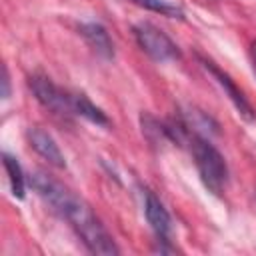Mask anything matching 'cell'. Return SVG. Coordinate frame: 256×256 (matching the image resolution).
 Instances as JSON below:
<instances>
[{
    "instance_id": "277c9868",
    "label": "cell",
    "mask_w": 256,
    "mask_h": 256,
    "mask_svg": "<svg viewBox=\"0 0 256 256\" xmlns=\"http://www.w3.org/2000/svg\"><path fill=\"white\" fill-rule=\"evenodd\" d=\"M30 90L32 94L36 96V100L52 110L54 114H62V116H70L74 114L72 110V92H66L62 88H58L48 76H42V74H34L30 76Z\"/></svg>"
},
{
    "instance_id": "7c38bea8",
    "label": "cell",
    "mask_w": 256,
    "mask_h": 256,
    "mask_svg": "<svg viewBox=\"0 0 256 256\" xmlns=\"http://www.w3.org/2000/svg\"><path fill=\"white\" fill-rule=\"evenodd\" d=\"M2 98H4V100L10 98V78H8V70H6V66L2 68Z\"/></svg>"
},
{
    "instance_id": "6da1fadb",
    "label": "cell",
    "mask_w": 256,
    "mask_h": 256,
    "mask_svg": "<svg viewBox=\"0 0 256 256\" xmlns=\"http://www.w3.org/2000/svg\"><path fill=\"white\" fill-rule=\"evenodd\" d=\"M62 218H66L72 228L76 230V234L80 236V240L86 244V248L92 254H118V246L114 244L112 236L108 234V230L102 226V222L96 218V214L90 210V206L78 198L76 194L72 196V200L66 204V208L60 212Z\"/></svg>"
},
{
    "instance_id": "3957f363",
    "label": "cell",
    "mask_w": 256,
    "mask_h": 256,
    "mask_svg": "<svg viewBox=\"0 0 256 256\" xmlns=\"http://www.w3.org/2000/svg\"><path fill=\"white\" fill-rule=\"evenodd\" d=\"M134 38L138 46L156 62H166V60H176L180 56L178 46L154 24L150 22H140L134 26Z\"/></svg>"
},
{
    "instance_id": "8992f818",
    "label": "cell",
    "mask_w": 256,
    "mask_h": 256,
    "mask_svg": "<svg viewBox=\"0 0 256 256\" xmlns=\"http://www.w3.org/2000/svg\"><path fill=\"white\" fill-rule=\"evenodd\" d=\"M202 64H204V68L214 76V80L220 84V88L226 92V96L230 98V102L236 106V110H238V114L240 116H244L246 120H254V110H252V106H250V102L244 98V94L236 88V84L230 80V76L228 74H224L214 62H210V60H204L202 58Z\"/></svg>"
},
{
    "instance_id": "ba28073f",
    "label": "cell",
    "mask_w": 256,
    "mask_h": 256,
    "mask_svg": "<svg viewBox=\"0 0 256 256\" xmlns=\"http://www.w3.org/2000/svg\"><path fill=\"white\" fill-rule=\"evenodd\" d=\"M80 34L84 36V40L90 44V48L100 54L102 58H112L114 56V46H112V40L106 32V28L102 24H96V22H86V24H80Z\"/></svg>"
},
{
    "instance_id": "4fadbf2b",
    "label": "cell",
    "mask_w": 256,
    "mask_h": 256,
    "mask_svg": "<svg viewBox=\"0 0 256 256\" xmlns=\"http://www.w3.org/2000/svg\"><path fill=\"white\" fill-rule=\"evenodd\" d=\"M248 56H250V64H252V70H254V74H256V42H252V44H250Z\"/></svg>"
},
{
    "instance_id": "9c48e42d",
    "label": "cell",
    "mask_w": 256,
    "mask_h": 256,
    "mask_svg": "<svg viewBox=\"0 0 256 256\" xmlns=\"http://www.w3.org/2000/svg\"><path fill=\"white\" fill-rule=\"evenodd\" d=\"M72 110H74V114H78V116H82V118H86L98 126L110 124L108 116L98 106H94L86 94H72Z\"/></svg>"
},
{
    "instance_id": "8fae6325",
    "label": "cell",
    "mask_w": 256,
    "mask_h": 256,
    "mask_svg": "<svg viewBox=\"0 0 256 256\" xmlns=\"http://www.w3.org/2000/svg\"><path fill=\"white\" fill-rule=\"evenodd\" d=\"M130 2H134L136 6L146 8L150 12H156L160 16H168V18H182L184 16L182 8L168 2V0H130Z\"/></svg>"
},
{
    "instance_id": "5b68a950",
    "label": "cell",
    "mask_w": 256,
    "mask_h": 256,
    "mask_svg": "<svg viewBox=\"0 0 256 256\" xmlns=\"http://www.w3.org/2000/svg\"><path fill=\"white\" fill-rule=\"evenodd\" d=\"M144 214L150 228L156 232L158 240H168L172 232V218L164 208V204L160 202V198L150 190L144 192Z\"/></svg>"
},
{
    "instance_id": "30bf717a",
    "label": "cell",
    "mask_w": 256,
    "mask_h": 256,
    "mask_svg": "<svg viewBox=\"0 0 256 256\" xmlns=\"http://www.w3.org/2000/svg\"><path fill=\"white\" fill-rule=\"evenodd\" d=\"M2 164H4V170L8 174V182H10V190H12V196L14 198H24V192H26V178H24V172L18 164V160L14 156H10L8 152H2Z\"/></svg>"
},
{
    "instance_id": "7a4b0ae2",
    "label": "cell",
    "mask_w": 256,
    "mask_h": 256,
    "mask_svg": "<svg viewBox=\"0 0 256 256\" xmlns=\"http://www.w3.org/2000/svg\"><path fill=\"white\" fill-rule=\"evenodd\" d=\"M186 144L190 146L194 164L198 168L200 180L202 184L212 192V194H220L228 182V166L224 156L214 148V144L210 140H206L200 134L188 132Z\"/></svg>"
},
{
    "instance_id": "52a82bcc",
    "label": "cell",
    "mask_w": 256,
    "mask_h": 256,
    "mask_svg": "<svg viewBox=\"0 0 256 256\" xmlns=\"http://www.w3.org/2000/svg\"><path fill=\"white\" fill-rule=\"evenodd\" d=\"M28 142H30V146L48 162V164H52L54 168H66V160H64V154L60 152V148H58V144H56V140L46 132V130H42V128H38V126H34V128H30L28 130Z\"/></svg>"
}]
</instances>
